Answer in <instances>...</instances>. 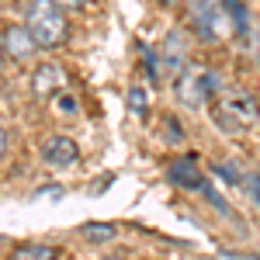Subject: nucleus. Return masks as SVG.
Returning a JSON list of instances; mask_svg holds the SVG:
<instances>
[{"label":"nucleus","mask_w":260,"mask_h":260,"mask_svg":"<svg viewBox=\"0 0 260 260\" xmlns=\"http://www.w3.org/2000/svg\"><path fill=\"white\" fill-rule=\"evenodd\" d=\"M24 24H28V31L35 35L39 49H59L62 42L70 39L66 14H62V7L56 0H28Z\"/></svg>","instance_id":"f257e3e1"},{"label":"nucleus","mask_w":260,"mask_h":260,"mask_svg":"<svg viewBox=\"0 0 260 260\" xmlns=\"http://www.w3.org/2000/svg\"><path fill=\"white\" fill-rule=\"evenodd\" d=\"M212 118L225 132H243L260 118V101L250 90H225L212 101Z\"/></svg>","instance_id":"f03ea898"},{"label":"nucleus","mask_w":260,"mask_h":260,"mask_svg":"<svg viewBox=\"0 0 260 260\" xmlns=\"http://www.w3.org/2000/svg\"><path fill=\"white\" fill-rule=\"evenodd\" d=\"M191 24L205 42H222L233 35V21L225 14L222 0H191Z\"/></svg>","instance_id":"7ed1b4c3"},{"label":"nucleus","mask_w":260,"mask_h":260,"mask_svg":"<svg viewBox=\"0 0 260 260\" xmlns=\"http://www.w3.org/2000/svg\"><path fill=\"white\" fill-rule=\"evenodd\" d=\"M0 39H4V56L11 62H31L35 49H39L35 35L28 31V24H7L0 31Z\"/></svg>","instance_id":"20e7f679"},{"label":"nucleus","mask_w":260,"mask_h":260,"mask_svg":"<svg viewBox=\"0 0 260 260\" xmlns=\"http://www.w3.org/2000/svg\"><path fill=\"white\" fill-rule=\"evenodd\" d=\"M177 101L180 104H187V108H201L208 94H205V70H184L177 77Z\"/></svg>","instance_id":"39448f33"},{"label":"nucleus","mask_w":260,"mask_h":260,"mask_svg":"<svg viewBox=\"0 0 260 260\" xmlns=\"http://www.w3.org/2000/svg\"><path fill=\"white\" fill-rule=\"evenodd\" d=\"M167 174H170V184H177L180 191H198V194H205V187H208V180H205V174H201V167L194 160H174Z\"/></svg>","instance_id":"423d86ee"},{"label":"nucleus","mask_w":260,"mask_h":260,"mask_svg":"<svg viewBox=\"0 0 260 260\" xmlns=\"http://www.w3.org/2000/svg\"><path fill=\"white\" fill-rule=\"evenodd\" d=\"M62 83H66V77H62L59 62H42V66H35V73H31V87H35L39 98H56V94H62Z\"/></svg>","instance_id":"0eeeda50"},{"label":"nucleus","mask_w":260,"mask_h":260,"mask_svg":"<svg viewBox=\"0 0 260 260\" xmlns=\"http://www.w3.org/2000/svg\"><path fill=\"white\" fill-rule=\"evenodd\" d=\"M42 156L52 163V167H70V163H77V142L70 139V136H49V139L42 142Z\"/></svg>","instance_id":"6e6552de"},{"label":"nucleus","mask_w":260,"mask_h":260,"mask_svg":"<svg viewBox=\"0 0 260 260\" xmlns=\"http://www.w3.org/2000/svg\"><path fill=\"white\" fill-rule=\"evenodd\" d=\"M62 246H49V243H21L11 253V260H59Z\"/></svg>","instance_id":"1a4fd4ad"},{"label":"nucleus","mask_w":260,"mask_h":260,"mask_svg":"<svg viewBox=\"0 0 260 260\" xmlns=\"http://www.w3.org/2000/svg\"><path fill=\"white\" fill-rule=\"evenodd\" d=\"M222 7H225L229 21H233V31L236 35H246L250 31V11H246V4L243 0H222Z\"/></svg>","instance_id":"9d476101"},{"label":"nucleus","mask_w":260,"mask_h":260,"mask_svg":"<svg viewBox=\"0 0 260 260\" xmlns=\"http://www.w3.org/2000/svg\"><path fill=\"white\" fill-rule=\"evenodd\" d=\"M80 233H83V240H90V243L115 240V225H104V222H87Z\"/></svg>","instance_id":"9b49d317"},{"label":"nucleus","mask_w":260,"mask_h":260,"mask_svg":"<svg viewBox=\"0 0 260 260\" xmlns=\"http://www.w3.org/2000/svg\"><path fill=\"white\" fill-rule=\"evenodd\" d=\"M128 108L136 111V118H146V115H149V101H146V90H142L139 83L128 90Z\"/></svg>","instance_id":"f8f14e48"},{"label":"nucleus","mask_w":260,"mask_h":260,"mask_svg":"<svg viewBox=\"0 0 260 260\" xmlns=\"http://www.w3.org/2000/svg\"><path fill=\"white\" fill-rule=\"evenodd\" d=\"M243 187H246V191L253 194V201L260 205V167H253V170L243 174Z\"/></svg>","instance_id":"ddd939ff"},{"label":"nucleus","mask_w":260,"mask_h":260,"mask_svg":"<svg viewBox=\"0 0 260 260\" xmlns=\"http://www.w3.org/2000/svg\"><path fill=\"white\" fill-rule=\"evenodd\" d=\"M56 108H59L62 115H73V111H77V98H70V94H56Z\"/></svg>","instance_id":"4468645a"},{"label":"nucleus","mask_w":260,"mask_h":260,"mask_svg":"<svg viewBox=\"0 0 260 260\" xmlns=\"http://www.w3.org/2000/svg\"><path fill=\"white\" fill-rule=\"evenodd\" d=\"M56 4H59L62 11H77V7H83V4H87V0H56Z\"/></svg>","instance_id":"2eb2a0df"},{"label":"nucleus","mask_w":260,"mask_h":260,"mask_svg":"<svg viewBox=\"0 0 260 260\" xmlns=\"http://www.w3.org/2000/svg\"><path fill=\"white\" fill-rule=\"evenodd\" d=\"M39 194H49V198H62V187H42Z\"/></svg>","instance_id":"dca6fc26"},{"label":"nucleus","mask_w":260,"mask_h":260,"mask_svg":"<svg viewBox=\"0 0 260 260\" xmlns=\"http://www.w3.org/2000/svg\"><path fill=\"white\" fill-rule=\"evenodd\" d=\"M4 156H7V132L0 128V160H4Z\"/></svg>","instance_id":"f3484780"},{"label":"nucleus","mask_w":260,"mask_h":260,"mask_svg":"<svg viewBox=\"0 0 260 260\" xmlns=\"http://www.w3.org/2000/svg\"><path fill=\"white\" fill-rule=\"evenodd\" d=\"M4 59H7V56H4V39H0V66H4Z\"/></svg>","instance_id":"a211bd4d"},{"label":"nucleus","mask_w":260,"mask_h":260,"mask_svg":"<svg viewBox=\"0 0 260 260\" xmlns=\"http://www.w3.org/2000/svg\"><path fill=\"white\" fill-rule=\"evenodd\" d=\"M104 260H118V257H104Z\"/></svg>","instance_id":"6ab92c4d"},{"label":"nucleus","mask_w":260,"mask_h":260,"mask_svg":"<svg viewBox=\"0 0 260 260\" xmlns=\"http://www.w3.org/2000/svg\"><path fill=\"white\" fill-rule=\"evenodd\" d=\"M163 4H174V0H163Z\"/></svg>","instance_id":"aec40b11"}]
</instances>
